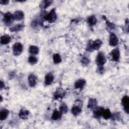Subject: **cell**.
<instances>
[{"label": "cell", "instance_id": "obj_29", "mask_svg": "<svg viewBox=\"0 0 129 129\" xmlns=\"http://www.w3.org/2000/svg\"><path fill=\"white\" fill-rule=\"evenodd\" d=\"M86 50L88 51H92L93 50V41L90 40L88 42V43L87 45Z\"/></svg>", "mask_w": 129, "mask_h": 129}, {"label": "cell", "instance_id": "obj_31", "mask_svg": "<svg viewBox=\"0 0 129 129\" xmlns=\"http://www.w3.org/2000/svg\"><path fill=\"white\" fill-rule=\"evenodd\" d=\"M106 25H107V27L110 30H112L115 29V25L109 21L106 22Z\"/></svg>", "mask_w": 129, "mask_h": 129}, {"label": "cell", "instance_id": "obj_2", "mask_svg": "<svg viewBox=\"0 0 129 129\" xmlns=\"http://www.w3.org/2000/svg\"><path fill=\"white\" fill-rule=\"evenodd\" d=\"M106 61V59L104 53L102 52H98L96 58V63L98 66H103Z\"/></svg>", "mask_w": 129, "mask_h": 129}, {"label": "cell", "instance_id": "obj_18", "mask_svg": "<svg viewBox=\"0 0 129 129\" xmlns=\"http://www.w3.org/2000/svg\"><path fill=\"white\" fill-rule=\"evenodd\" d=\"M62 113L60 111H58L57 110H54L51 115V119L54 120H57L60 119L61 117Z\"/></svg>", "mask_w": 129, "mask_h": 129}, {"label": "cell", "instance_id": "obj_13", "mask_svg": "<svg viewBox=\"0 0 129 129\" xmlns=\"http://www.w3.org/2000/svg\"><path fill=\"white\" fill-rule=\"evenodd\" d=\"M29 113V111L28 110L22 109L19 112V116L20 118H21L22 119H26L28 118Z\"/></svg>", "mask_w": 129, "mask_h": 129}, {"label": "cell", "instance_id": "obj_22", "mask_svg": "<svg viewBox=\"0 0 129 129\" xmlns=\"http://www.w3.org/2000/svg\"><path fill=\"white\" fill-rule=\"evenodd\" d=\"M9 110L6 109H4L2 110L0 112V119L1 120H5L7 118L9 115Z\"/></svg>", "mask_w": 129, "mask_h": 129}, {"label": "cell", "instance_id": "obj_7", "mask_svg": "<svg viewBox=\"0 0 129 129\" xmlns=\"http://www.w3.org/2000/svg\"><path fill=\"white\" fill-rule=\"evenodd\" d=\"M118 43V39L115 34L114 33L110 34L109 36V44L112 46H115Z\"/></svg>", "mask_w": 129, "mask_h": 129}, {"label": "cell", "instance_id": "obj_26", "mask_svg": "<svg viewBox=\"0 0 129 129\" xmlns=\"http://www.w3.org/2000/svg\"><path fill=\"white\" fill-rule=\"evenodd\" d=\"M53 60L54 63L57 64L61 61V58L60 55L58 53H55L53 55Z\"/></svg>", "mask_w": 129, "mask_h": 129}, {"label": "cell", "instance_id": "obj_12", "mask_svg": "<svg viewBox=\"0 0 129 129\" xmlns=\"http://www.w3.org/2000/svg\"><path fill=\"white\" fill-rule=\"evenodd\" d=\"M86 84V81L84 79H79L76 81L75 83V87L76 89H82Z\"/></svg>", "mask_w": 129, "mask_h": 129}, {"label": "cell", "instance_id": "obj_20", "mask_svg": "<svg viewBox=\"0 0 129 129\" xmlns=\"http://www.w3.org/2000/svg\"><path fill=\"white\" fill-rule=\"evenodd\" d=\"M72 114L75 116H77L79 115L82 111V109L78 105H74L71 110Z\"/></svg>", "mask_w": 129, "mask_h": 129}, {"label": "cell", "instance_id": "obj_24", "mask_svg": "<svg viewBox=\"0 0 129 129\" xmlns=\"http://www.w3.org/2000/svg\"><path fill=\"white\" fill-rule=\"evenodd\" d=\"M29 52L32 54H37L39 52V48L35 45H31L29 48Z\"/></svg>", "mask_w": 129, "mask_h": 129}, {"label": "cell", "instance_id": "obj_16", "mask_svg": "<svg viewBox=\"0 0 129 129\" xmlns=\"http://www.w3.org/2000/svg\"><path fill=\"white\" fill-rule=\"evenodd\" d=\"M24 27V25L23 23L18 24L17 25H16L13 27H11L10 29V30L13 32H17L18 31L22 30Z\"/></svg>", "mask_w": 129, "mask_h": 129}, {"label": "cell", "instance_id": "obj_21", "mask_svg": "<svg viewBox=\"0 0 129 129\" xmlns=\"http://www.w3.org/2000/svg\"><path fill=\"white\" fill-rule=\"evenodd\" d=\"M52 1L50 0H45V1H43L41 2V3L40 4L39 7H40V8L43 9H46L47 7H49L50 6V5L52 3Z\"/></svg>", "mask_w": 129, "mask_h": 129}, {"label": "cell", "instance_id": "obj_11", "mask_svg": "<svg viewBox=\"0 0 129 129\" xmlns=\"http://www.w3.org/2000/svg\"><path fill=\"white\" fill-rule=\"evenodd\" d=\"M28 82L29 85L33 87H34L37 84V78L34 74H31L29 76L28 78Z\"/></svg>", "mask_w": 129, "mask_h": 129}, {"label": "cell", "instance_id": "obj_5", "mask_svg": "<svg viewBox=\"0 0 129 129\" xmlns=\"http://www.w3.org/2000/svg\"><path fill=\"white\" fill-rule=\"evenodd\" d=\"M110 55L112 60L114 61H117L120 58V51L118 48H116L112 50L110 52Z\"/></svg>", "mask_w": 129, "mask_h": 129}, {"label": "cell", "instance_id": "obj_33", "mask_svg": "<svg viewBox=\"0 0 129 129\" xmlns=\"http://www.w3.org/2000/svg\"><path fill=\"white\" fill-rule=\"evenodd\" d=\"M9 3V1H3V0H1L0 1V3L2 4V5H7Z\"/></svg>", "mask_w": 129, "mask_h": 129}, {"label": "cell", "instance_id": "obj_34", "mask_svg": "<svg viewBox=\"0 0 129 129\" xmlns=\"http://www.w3.org/2000/svg\"><path fill=\"white\" fill-rule=\"evenodd\" d=\"M5 87V84H4V83L2 81H1V85H0V87H1V89H2L4 87Z\"/></svg>", "mask_w": 129, "mask_h": 129}, {"label": "cell", "instance_id": "obj_30", "mask_svg": "<svg viewBox=\"0 0 129 129\" xmlns=\"http://www.w3.org/2000/svg\"><path fill=\"white\" fill-rule=\"evenodd\" d=\"M81 63H82L83 64L85 65V66L88 65V64L89 63V62H90L89 59L87 57H85V56L83 57L81 59Z\"/></svg>", "mask_w": 129, "mask_h": 129}, {"label": "cell", "instance_id": "obj_25", "mask_svg": "<svg viewBox=\"0 0 129 129\" xmlns=\"http://www.w3.org/2000/svg\"><path fill=\"white\" fill-rule=\"evenodd\" d=\"M87 21L89 25L92 26L96 24V23H97V19L96 18L95 16L92 15L88 17L87 19Z\"/></svg>", "mask_w": 129, "mask_h": 129}, {"label": "cell", "instance_id": "obj_4", "mask_svg": "<svg viewBox=\"0 0 129 129\" xmlns=\"http://www.w3.org/2000/svg\"><path fill=\"white\" fill-rule=\"evenodd\" d=\"M23 49V46L21 43L16 42L13 46V54L15 56L19 55L22 52Z\"/></svg>", "mask_w": 129, "mask_h": 129}, {"label": "cell", "instance_id": "obj_3", "mask_svg": "<svg viewBox=\"0 0 129 129\" xmlns=\"http://www.w3.org/2000/svg\"><path fill=\"white\" fill-rule=\"evenodd\" d=\"M14 15H12L10 12H7L5 13L4 15L3 21L4 23L7 26H10L14 21Z\"/></svg>", "mask_w": 129, "mask_h": 129}, {"label": "cell", "instance_id": "obj_17", "mask_svg": "<svg viewBox=\"0 0 129 129\" xmlns=\"http://www.w3.org/2000/svg\"><path fill=\"white\" fill-rule=\"evenodd\" d=\"M11 40V38L8 35H4L1 37V43L3 45H6L9 43Z\"/></svg>", "mask_w": 129, "mask_h": 129}, {"label": "cell", "instance_id": "obj_28", "mask_svg": "<svg viewBox=\"0 0 129 129\" xmlns=\"http://www.w3.org/2000/svg\"><path fill=\"white\" fill-rule=\"evenodd\" d=\"M28 62L31 64H34L37 62V58L33 55L30 56L28 58Z\"/></svg>", "mask_w": 129, "mask_h": 129}, {"label": "cell", "instance_id": "obj_32", "mask_svg": "<svg viewBox=\"0 0 129 129\" xmlns=\"http://www.w3.org/2000/svg\"><path fill=\"white\" fill-rule=\"evenodd\" d=\"M104 68L103 66H98V68L97 70V72L99 74H102L104 73Z\"/></svg>", "mask_w": 129, "mask_h": 129}, {"label": "cell", "instance_id": "obj_19", "mask_svg": "<svg viewBox=\"0 0 129 129\" xmlns=\"http://www.w3.org/2000/svg\"><path fill=\"white\" fill-rule=\"evenodd\" d=\"M102 44V42L100 39H96L95 41H93V50H97L101 47Z\"/></svg>", "mask_w": 129, "mask_h": 129}, {"label": "cell", "instance_id": "obj_14", "mask_svg": "<svg viewBox=\"0 0 129 129\" xmlns=\"http://www.w3.org/2000/svg\"><path fill=\"white\" fill-rule=\"evenodd\" d=\"M103 108L101 107H96L93 110V116L95 118H99L101 116H102V111L103 110Z\"/></svg>", "mask_w": 129, "mask_h": 129}, {"label": "cell", "instance_id": "obj_15", "mask_svg": "<svg viewBox=\"0 0 129 129\" xmlns=\"http://www.w3.org/2000/svg\"><path fill=\"white\" fill-rule=\"evenodd\" d=\"M15 20L17 21H21L24 19V15L22 11H17L14 14Z\"/></svg>", "mask_w": 129, "mask_h": 129}, {"label": "cell", "instance_id": "obj_1", "mask_svg": "<svg viewBox=\"0 0 129 129\" xmlns=\"http://www.w3.org/2000/svg\"><path fill=\"white\" fill-rule=\"evenodd\" d=\"M57 19V15L56 14L55 9H52L48 14L45 15L43 17V19L49 23L54 22Z\"/></svg>", "mask_w": 129, "mask_h": 129}, {"label": "cell", "instance_id": "obj_9", "mask_svg": "<svg viewBox=\"0 0 129 129\" xmlns=\"http://www.w3.org/2000/svg\"><path fill=\"white\" fill-rule=\"evenodd\" d=\"M54 80L53 75L51 73H48L45 77L44 83L46 86H49L51 84Z\"/></svg>", "mask_w": 129, "mask_h": 129}, {"label": "cell", "instance_id": "obj_10", "mask_svg": "<svg viewBox=\"0 0 129 129\" xmlns=\"http://www.w3.org/2000/svg\"><path fill=\"white\" fill-rule=\"evenodd\" d=\"M97 105V101L94 98H90L88 100L87 107L90 109L94 110Z\"/></svg>", "mask_w": 129, "mask_h": 129}, {"label": "cell", "instance_id": "obj_6", "mask_svg": "<svg viewBox=\"0 0 129 129\" xmlns=\"http://www.w3.org/2000/svg\"><path fill=\"white\" fill-rule=\"evenodd\" d=\"M121 103L122 106L123 107V109L124 111L127 113H128L129 111V98L128 96H124L123 97L121 100Z\"/></svg>", "mask_w": 129, "mask_h": 129}, {"label": "cell", "instance_id": "obj_23", "mask_svg": "<svg viewBox=\"0 0 129 129\" xmlns=\"http://www.w3.org/2000/svg\"><path fill=\"white\" fill-rule=\"evenodd\" d=\"M111 113L109 109H103L102 113V116L105 119H108L110 118L111 116Z\"/></svg>", "mask_w": 129, "mask_h": 129}, {"label": "cell", "instance_id": "obj_8", "mask_svg": "<svg viewBox=\"0 0 129 129\" xmlns=\"http://www.w3.org/2000/svg\"><path fill=\"white\" fill-rule=\"evenodd\" d=\"M66 94L65 91L62 88H58L56 90L54 94V97L55 99L62 98Z\"/></svg>", "mask_w": 129, "mask_h": 129}, {"label": "cell", "instance_id": "obj_27", "mask_svg": "<svg viewBox=\"0 0 129 129\" xmlns=\"http://www.w3.org/2000/svg\"><path fill=\"white\" fill-rule=\"evenodd\" d=\"M59 111L61 113H66L68 111V108L66 104L62 103L59 106Z\"/></svg>", "mask_w": 129, "mask_h": 129}]
</instances>
